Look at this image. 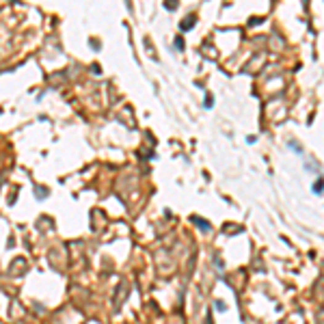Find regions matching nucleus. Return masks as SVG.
I'll return each instance as SVG.
<instances>
[{
  "label": "nucleus",
  "instance_id": "nucleus-1",
  "mask_svg": "<svg viewBox=\"0 0 324 324\" xmlns=\"http://www.w3.org/2000/svg\"><path fill=\"white\" fill-rule=\"evenodd\" d=\"M322 186H324V179H320V182H318V184H316V186H313V190H320V188H322Z\"/></svg>",
  "mask_w": 324,
  "mask_h": 324
}]
</instances>
